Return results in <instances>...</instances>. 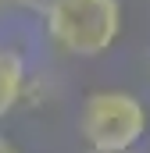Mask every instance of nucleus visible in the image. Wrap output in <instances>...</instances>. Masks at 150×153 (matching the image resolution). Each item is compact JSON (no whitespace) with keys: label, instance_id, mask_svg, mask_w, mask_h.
Returning a JSON list of instances; mask_svg holds the SVG:
<instances>
[{"label":"nucleus","instance_id":"obj_5","mask_svg":"<svg viewBox=\"0 0 150 153\" xmlns=\"http://www.w3.org/2000/svg\"><path fill=\"white\" fill-rule=\"evenodd\" d=\"M122 153H129V150H122Z\"/></svg>","mask_w":150,"mask_h":153},{"label":"nucleus","instance_id":"obj_2","mask_svg":"<svg viewBox=\"0 0 150 153\" xmlns=\"http://www.w3.org/2000/svg\"><path fill=\"white\" fill-rule=\"evenodd\" d=\"M79 128L97 153H122L147 135V111L132 93H93L82 103Z\"/></svg>","mask_w":150,"mask_h":153},{"label":"nucleus","instance_id":"obj_4","mask_svg":"<svg viewBox=\"0 0 150 153\" xmlns=\"http://www.w3.org/2000/svg\"><path fill=\"white\" fill-rule=\"evenodd\" d=\"M0 153H22V150H18L11 139H4V135H0Z\"/></svg>","mask_w":150,"mask_h":153},{"label":"nucleus","instance_id":"obj_3","mask_svg":"<svg viewBox=\"0 0 150 153\" xmlns=\"http://www.w3.org/2000/svg\"><path fill=\"white\" fill-rule=\"evenodd\" d=\"M22 85H25V64L14 50L0 46V117L11 114L18 96H22Z\"/></svg>","mask_w":150,"mask_h":153},{"label":"nucleus","instance_id":"obj_1","mask_svg":"<svg viewBox=\"0 0 150 153\" xmlns=\"http://www.w3.org/2000/svg\"><path fill=\"white\" fill-rule=\"evenodd\" d=\"M46 32L50 39L75 57H100L111 50L122 32L118 0H46Z\"/></svg>","mask_w":150,"mask_h":153}]
</instances>
